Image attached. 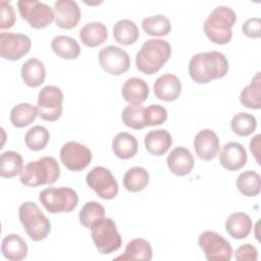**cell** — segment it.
<instances>
[{
    "mask_svg": "<svg viewBox=\"0 0 261 261\" xmlns=\"http://www.w3.org/2000/svg\"><path fill=\"white\" fill-rule=\"evenodd\" d=\"M244 35L252 39H258L261 37V19L259 17L248 18L242 27Z\"/></svg>",
    "mask_w": 261,
    "mask_h": 261,
    "instance_id": "b9f144b4",
    "label": "cell"
},
{
    "mask_svg": "<svg viewBox=\"0 0 261 261\" xmlns=\"http://www.w3.org/2000/svg\"><path fill=\"white\" fill-rule=\"evenodd\" d=\"M198 244L209 261H229L232 257V248L228 241L215 231H203L199 236Z\"/></svg>",
    "mask_w": 261,
    "mask_h": 261,
    "instance_id": "30bf717a",
    "label": "cell"
},
{
    "mask_svg": "<svg viewBox=\"0 0 261 261\" xmlns=\"http://www.w3.org/2000/svg\"><path fill=\"white\" fill-rule=\"evenodd\" d=\"M38 111L30 103H20L15 105L10 111V121L16 127H25L35 121Z\"/></svg>",
    "mask_w": 261,
    "mask_h": 261,
    "instance_id": "d6a6232c",
    "label": "cell"
},
{
    "mask_svg": "<svg viewBox=\"0 0 261 261\" xmlns=\"http://www.w3.org/2000/svg\"><path fill=\"white\" fill-rule=\"evenodd\" d=\"M142 29L149 36L164 37L171 31V23L165 15L157 14L144 18Z\"/></svg>",
    "mask_w": 261,
    "mask_h": 261,
    "instance_id": "836d02e7",
    "label": "cell"
},
{
    "mask_svg": "<svg viewBox=\"0 0 261 261\" xmlns=\"http://www.w3.org/2000/svg\"><path fill=\"white\" fill-rule=\"evenodd\" d=\"M22 157L15 151H5L0 156V175L4 178H11L20 173L22 169Z\"/></svg>",
    "mask_w": 261,
    "mask_h": 261,
    "instance_id": "1f68e13d",
    "label": "cell"
},
{
    "mask_svg": "<svg viewBox=\"0 0 261 261\" xmlns=\"http://www.w3.org/2000/svg\"><path fill=\"white\" fill-rule=\"evenodd\" d=\"M54 21L64 30H70L77 25L81 19V9L75 1L58 0L54 3Z\"/></svg>",
    "mask_w": 261,
    "mask_h": 261,
    "instance_id": "9a60e30c",
    "label": "cell"
},
{
    "mask_svg": "<svg viewBox=\"0 0 261 261\" xmlns=\"http://www.w3.org/2000/svg\"><path fill=\"white\" fill-rule=\"evenodd\" d=\"M51 48L57 56L66 60L75 59L81 54L80 44L68 36L60 35L54 37L51 42Z\"/></svg>",
    "mask_w": 261,
    "mask_h": 261,
    "instance_id": "83f0119b",
    "label": "cell"
},
{
    "mask_svg": "<svg viewBox=\"0 0 261 261\" xmlns=\"http://www.w3.org/2000/svg\"><path fill=\"white\" fill-rule=\"evenodd\" d=\"M167 119V110L159 104H151L144 111L145 126L160 125Z\"/></svg>",
    "mask_w": 261,
    "mask_h": 261,
    "instance_id": "ab89813d",
    "label": "cell"
},
{
    "mask_svg": "<svg viewBox=\"0 0 261 261\" xmlns=\"http://www.w3.org/2000/svg\"><path fill=\"white\" fill-rule=\"evenodd\" d=\"M225 230L233 239H245L252 230V220L250 216L244 212L232 213L225 221Z\"/></svg>",
    "mask_w": 261,
    "mask_h": 261,
    "instance_id": "603a6c76",
    "label": "cell"
},
{
    "mask_svg": "<svg viewBox=\"0 0 261 261\" xmlns=\"http://www.w3.org/2000/svg\"><path fill=\"white\" fill-rule=\"evenodd\" d=\"M260 138L261 136L260 135H257L255 136L251 142H250V151L251 153L255 156L256 158V161L259 163V146H260Z\"/></svg>",
    "mask_w": 261,
    "mask_h": 261,
    "instance_id": "ee69618b",
    "label": "cell"
},
{
    "mask_svg": "<svg viewBox=\"0 0 261 261\" xmlns=\"http://www.w3.org/2000/svg\"><path fill=\"white\" fill-rule=\"evenodd\" d=\"M229 64L225 55L217 51L200 52L189 63V74L197 84H207L221 79L228 72Z\"/></svg>",
    "mask_w": 261,
    "mask_h": 261,
    "instance_id": "6da1fadb",
    "label": "cell"
},
{
    "mask_svg": "<svg viewBox=\"0 0 261 261\" xmlns=\"http://www.w3.org/2000/svg\"><path fill=\"white\" fill-rule=\"evenodd\" d=\"M91 236L96 249L104 255L117 251L122 244L116 224L110 217H104L93 225L91 227Z\"/></svg>",
    "mask_w": 261,
    "mask_h": 261,
    "instance_id": "52a82bcc",
    "label": "cell"
},
{
    "mask_svg": "<svg viewBox=\"0 0 261 261\" xmlns=\"http://www.w3.org/2000/svg\"><path fill=\"white\" fill-rule=\"evenodd\" d=\"M31 39L23 34L1 33L0 34V55L7 60H18L31 50Z\"/></svg>",
    "mask_w": 261,
    "mask_h": 261,
    "instance_id": "4fadbf2b",
    "label": "cell"
},
{
    "mask_svg": "<svg viewBox=\"0 0 261 261\" xmlns=\"http://www.w3.org/2000/svg\"><path fill=\"white\" fill-rule=\"evenodd\" d=\"M28 245L25 241L16 233L7 234L1 245L3 256L10 261H20L28 255Z\"/></svg>",
    "mask_w": 261,
    "mask_h": 261,
    "instance_id": "7402d4cb",
    "label": "cell"
},
{
    "mask_svg": "<svg viewBox=\"0 0 261 261\" xmlns=\"http://www.w3.org/2000/svg\"><path fill=\"white\" fill-rule=\"evenodd\" d=\"M104 207L96 201H90L87 202L81 209L79 214V220L83 226L91 229V227L95 225L98 221H100L102 218H104Z\"/></svg>",
    "mask_w": 261,
    "mask_h": 261,
    "instance_id": "d590c367",
    "label": "cell"
},
{
    "mask_svg": "<svg viewBox=\"0 0 261 261\" xmlns=\"http://www.w3.org/2000/svg\"><path fill=\"white\" fill-rule=\"evenodd\" d=\"M39 201L49 213H68L75 209L79 196L70 188L52 187L39 194Z\"/></svg>",
    "mask_w": 261,
    "mask_h": 261,
    "instance_id": "8992f818",
    "label": "cell"
},
{
    "mask_svg": "<svg viewBox=\"0 0 261 261\" xmlns=\"http://www.w3.org/2000/svg\"><path fill=\"white\" fill-rule=\"evenodd\" d=\"M18 12L33 29H44L54 20V12L47 4L37 0H20L17 2Z\"/></svg>",
    "mask_w": 261,
    "mask_h": 261,
    "instance_id": "9c48e42d",
    "label": "cell"
},
{
    "mask_svg": "<svg viewBox=\"0 0 261 261\" xmlns=\"http://www.w3.org/2000/svg\"><path fill=\"white\" fill-rule=\"evenodd\" d=\"M237 260H248V261H256L258 258V251L256 247L251 244H244L240 246L234 255Z\"/></svg>",
    "mask_w": 261,
    "mask_h": 261,
    "instance_id": "7bdbcfd3",
    "label": "cell"
},
{
    "mask_svg": "<svg viewBox=\"0 0 261 261\" xmlns=\"http://www.w3.org/2000/svg\"><path fill=\"white\" fill-rule=\"evenodd\" d=\"M261 79L260 72H257L255 76L252 79L249 86L245 87L240 95V102L243 106L250 109H260L261 101Z\"/></svg>",
    "mask_w": 261,
    "mask_h": 261,
    "instance_id": "4dcf8cb0",
    "label": "cell"
},
{
    "mask_svg": "<svg viewBox=\"0 0 261 261\" xmlns=\"http://www.w3.org/2000/svg\"><path fill=\"white\" fill-rule=\"evenodd\" d=\"M139 36V29L130 19H120L113 27L114 40L120 45H132L138 41Z\"/></svg>",
    "mask_w": 261,
    "mask_h": 261,
    "instance_id": "f1b7e54d",
    "label": "cell"
},
{
    "mask_svg": "<svg viewBox=\"0 0 261 261\" xmlns=\"http://www.w3.org/2000/svg\"><path fill=\"white\" fill-rule=\"evenodd\" d=\"M87 185L102 199L112 200L118 193V184L111 171L103 166L92 168L86 176Z\"/></svg>",
    "mask_w": 261,
    "mask_h": 261,
    "instance_id": "8fae6325",
    "label": "cell"
},
{
    "mask_svg": "<svg viewBox=\"0 0 261 261\" xmlns=\"http://www.w3.org/2000/svg\"><path fill=\"white\" fill-rule=\"evenodd\" d=\"M168 169L175 175L184 176L189 174L195 164L191 151L185 147H175L167 157Z\"/></svg>",
    "mask_w": 261,
    "mask_h": 261,
    "instance_id": "d6986e66",
    "label": "cell"
},
{
    "mask_svg": "<svg viewBox=\"0 0 261 261\" xmlns=\"http://www.w3.org/2000/svg\"><path fill=\"white\" fill-rule=\"evenodd\" d=\"M99 63L106 72L112 75H119L128 70L130 59L123 49L109 45L100 50Z\"/></svg>",
    "mask_w": 261,
    "mask_h": 261,
    "instance_id": "5bb4252c",
    "label": "cell"
},
{
    "mask_svg": "<svg viewBox=\"0 0 261 261\" xmlns=\"http://www.w3.org/2000/svg\"><path fill=\"white\" fill-rule=\"evenodd\" d=\"M0 16H1V21H0L1 30L10 29L13 27V24L15 23V12L10 2L4 1V0L0 2Z\"/></svg>",
    "mask_w": 261,
    "mask_h": 261,
    "instance_id": "60d3db41",
    "label": "cell"
},
{
    "mask_svg": "<svg viewBox=\"0 0 261 261\" xmlns=\"http://www.w3.org/2000/svg\"><path fill=\"white\" fill-rule=\"evenodd\" d=\"M18 217L24 231L34 242L47 238L51 231V222L34 202H24L18 208Z\"/></svg>",
    "mask_w": 261,
    "mask_h": 261,
    "instance_id": "5b68a950",
    "label": "cell"
},
{
    "mask_svg": "<svg viewBox=\"0 0 261 261\" xmlns=\"http://www.w3.org/2000/svg\"><path fill=\"white\" fill-rule=\"evenodd\" d=\"M107 36L106 25L98 21L89 22L80 31V39L82 43L90 48L102 45L106 41Z\"/></svg>",
    "mask_w": 261,
    "mask_h": 261,
    "instance_id": "d4e9b609",
    "label": "cell"
},
{
    "mask_svg": "<svg viewBox=\"0 0 261 261\" xmlns=\"http://www.w3.org/2000/svg\"><path fill=\"white\" fill-rule=\"evenodd\" d=\"M60 176V167L56 159L45 156L37 161L25 164L20 173V182L25 187H38L43 185H53Z\"/></svg>",
    "mask_w": 261,
    "mask_h": 261,
    "instance_id": "277c9868",
    "label": "cell"
},
{
    "mask_svg": "<svg viewBox=\"0 0 261 261\" xmlns=\"http://www.w3.org/2000/svg\"><path fill=\"white\" fill-rule=\"evenodd\" d=\"M144 142L146 150L150 154L154 156H161L165 154L171 147L172 138L166 129L158 128L150 130L145 136Z\"/></svg>",
    "mask_w": 261,
    "mask_h": 261,
    "instance_id": "44dd1931",
    "label": "cell"
},
{
    "mask_svg": "<svg viewBox=\"0 0 261 261\" xmlns=\"http://www.w3.org/2000/svg\"><path fill=\"white\" fill-rule=\"evenodd\" d=\"M60 160L68 170L82 171L92 161V152L86 145L69 141L60 149Z\"/></svg>",
    "mask_w": 261,
    "mask_h": 261,
    "instance_id": "7c38bea8",
    "label": "cell"
},
{
    "mask_svg": "<svg viewBox=\"0 0 261 261\" xmlns=\"http://www.w3.org/2000/svg\"><path fill=\"white\" fill-rule=\"evenodd\" d=\"M20 73L27 86L31 88H38L45 82L46 68L41 60L31 58L22 64Z\"/></svg>",
    "mask_w": 261,
    "mask_h": 261,
    "instance_id": "cb8c5ba5",
    "label": "cell"
},
{
    "mask_svg": "<svg viewBox=\"0 0 261 261\" xmlns=\"http://www.w3.org/2000/svg\"><path fill=\"white\" fill-rule=\"evenodd\" d=\"M257 126V120L254 115L246 112L236 114L230 121V128L237 136L247 137L253 134Z\"/></svg>",
    "mask_w": 261,
    "mask_h": 261,
    "instance_id": "74e56055",
    "label": "cell"
},
{
    "mask_svg": "<svg viewBox=\"0 0 261 261\" xmlns=\"http://www.w3.org/2000/svg\"><path fill=\"white\" fill-rule=\"evenodd\" d=\"M194 149L200 159L210 161L217 155L219 139L212 129H202L194 139Z\"/></svg>",
    "mask_w": 261,
    "mask_h": 261,
    "instance_id": "e0dca14e",
    "label": "cell"
},
{
    "mask_svg": "<svg viewBox=\"0 0 261 261\" xmlns=\"http://www.w3.org/2000/svg\"><path fill=\"white\" fill-rule=\"evenodd\" d=\"M49 130L43 125H35L31 127L24 136V143L32 151L43 150L49 143Z\"/></svg>",
    "mask_w": 261,
    "mask_h": 261,
    "instance_id": "8d00e7d4",
    "label": "cell"
},
{
    "mask_svg": "<svg viewBox=\"0 0 261 261\" xmlns=\"http://www.w3.org/2000/svg\"><path fill=\"white\" fill-rule=\"evenodd\" d=\"M171 47L162 39L147 40L136 55V66L145 74H154L168 61Z\"/></svg>",
    "mask_w": 261,
    "mask_h": 261,
    "instance_id": "7a4b0ae2",
    "label": "cell"
},
{
    "mask_svg": "<svg viewBox=\"0 0 261 261\" xmlns=\"http://www.w3.org/2000/svg\"><path fill=\"white\" fill-rule=\"evenodd\" d=\"M63 93L56 86H46L38 94V116L46 121H55L62 115Z\"/></svg>",
    "mask_w": 261,
    "mask_h": 261,
    "instance_id": "ba28073f",
    "label": "cell"
},
{
    "mask_svg": "<svg viewBox=\"0 0 261 261\" xmlns=\"http://www.w3.org/2000/svg\"><path fill=\"white\" fill-rule=\"evenodd\" d=\"M237 21L234 11L227 6H218L208 15L203 24L207 38L217 45L228 44L232 38V27Z\"/></svg>",
    "mask_w": 261,
    "mask_h": 261,
    "instance_id": "3957f363",
    "label": "cell"
},
{
    "mask_svg": "<svg viewBox=\"0 0 261 261\" xmlns=\"http://www.w3.org/2000/svg\"><path fill=\"white\" fill-rule=\"evenodd\" d=\"M144 111L145 107L140 105L129 104L122 110L121 118L122 122L133 128V129H142L145 127L144 121Z\"/></svg>",
    "mask_w": 261,
    "mask_h": 261,
    "instance_id": "f35d334b",
    "label": "cell"
},
{
    "mask_svg": "<svg viewBox=\"0 0 261 261\" xmlns=\"http://www.w3.org/2000/svg\"><path fill=\"white\" fill-rule=\"evenodd\" d=\"M122 98L129 104L140 105L145 102L149 96L148 84L140 77L127 79L121 89Z\"/></svg>",
    "mask_w": 261,
    "mask_h": 261,
    "instance_id": "ffe728a7",
    "label": "cell"
},
{
    "mask_svg": "<svg viewBox=\"0 0 261 261\" xmlns=\"http://www.w3.org/2000/svg\"><path fill=\"white\" fill-rule=\"evenodd\" d=\"M152 247L147 240L134 239L127 243L123 255L118 256L116 260L150 261L152 259Z\"/></svg>",
    "mask_w": 261,
    "mask_h": 261,
    "instance_id": "4316f807",
    "label": "cell"
},
{
    "mask_svg": "<svg viewBox=\"0 0 261 261\" xmlns=\"http://www.w3.org/2000/svg\"><path fill=\"white\" fill-rule=\"evenodd\" d=\"M149 172L142 166H134L129 168L123 175V186L126 191L138 193L143 191L149 184Z\"/></svg>",
    "mask_w": 261,
    "mask_h": 261,
    "instance_id": "f546056e",
    "label": "cell"
},
{
    "mask_svg": "<svg viewBox=\"0 0 261 261\" xmlns=\"http://www.w3.org/2000/svg\"><path fill=\"white\" fill-rule=\"evenodd\" d=\"M112 150L117 158L130 159L138 152L137 139L128 133H118L112 140Z\"/></svg>",
    "mask_w": 261,
    "mask_h": 261,
    "instance_id": "484cf974",
    "label": "cell"
},
{
    "mask_svg": "<svg viewBox=\"0 0 261 261\" xmlns=\"http://www.w3.org/2000/svg\"><path fill=\"white\" fill-rule=\"evenodd\" d=\"M236 185L244 196L256 197L260 193V175L254 170L244 171L238 176Z\"/></svg>",
    "mask_w": 261,
    "mask_h": 261,
    "instance_id": "e575fe53",
    "label": "cell"
},
{
    "mask_svg": "<svg viewBox=\"0 0 261 261\" xmlns=\"http://www.w3.org/2000/svg\"><path fill=\"white\" fill-rule=\"evenodd\" d=\"M153 91L158 99L171 102L179 97L181 92V83L176 75L172 73H165L155 81Z\"/></svg>",
    "mask_w": 261,
    "mask_h": 261,
    "instance_id": "ac0fdd59",
    "label": "cell"
},
{
    "mask_svg": "<svg viewBox=\"0 0 261 261\" xmlns=\"http://www.w3.org/2000/svg\"><path fill=\"white\" fill-rule=\"evenodd\" d=\"M247 159L245 147L238 142H228L219 151V162L223 168L229 171L239 170L244 167Z\"/></svg>",
    "mask_w": 261,
    "mask_h": 261,
    "instance_id": "2e32d148",
    "label": "cell"
}]
</instances>
